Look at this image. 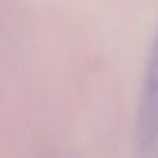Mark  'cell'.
Listing matches in <instances>:
<instances>
[{
	"instance_id": "1",
	"label": "cell",
	"mask_w": 158,
	"mask_h": 158,
	"mask_svg": "<svg viewBox=\"0 0 158 158\" xmlns=\"http://www.w3.org/2000/svg\"><path fill=\"white\" fill-rule=\"evenodd\" d=\"M136 136L141 147H149L158 139V28L145 63V76L136 113Z\"/></svg>"
}]
</instances>
